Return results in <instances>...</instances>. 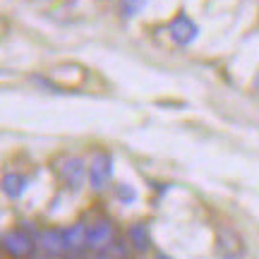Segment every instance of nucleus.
Here are the masks:
<instances>
[{
	"label": "nucleus",
	"instance_id": "13",
	"mask_svg": "<svg viewBox=\"0 0 259 259\" xmlns=\"http://www.w3.org/2000/svg\"><path fill=\"white\" fill-rule=\"evenodd\" d=\"M252 87H254V89H257V92H259V72L254 74V77H252Z\"/></svg>",
	"mask_w": 259,
	"mask_h": 259
},
{
	"label": "nucleus",
	"instance_id": "1",
	"mask_svg": "<svg viewBox=\"0 0 259 259\" xmlns=\"http://www.w3.org/2000/svg\"><path fill=\"white\" fill-rule=\"evenodd\" d=\"M216 257L219 259H245L247 257V245L242 235L228 223L216 226Z\"/></svg>",
	"mask_w": 259,
	"mask_h": 259
},
{
	"label": "nucleus",
	"instance_id": "12",
	"mask_svg": "<svg viewBox=\"0 0 259 259\" xmlns=\"http://www.w3.org/2000/svg\"><path fill=\"white\" fill-rule=\"evenodd\" d=\"M115 197H118L122 204H132L137 199V190L132 185H127V183H118V185H115Z\"/></svg>",
	"mask_w": 259,
	"mask_h": 259
},
{
	"label": "nucleus",
	"instance_id": "2",
	"mask_svg": "<svg viewBox=\"0 0 259 259\" xmlns=\"http://www.w3.org/2000/svg\"><path fill=\"white\" fill-rule=\"evenodd\" d=\"M56 173L70 190H79L84 185V180H89V163L82 156L67 154V156H60Z\"/></svg>",
	"mask_w": 259,
	"mask_h": 259
},
{
	"label": "nucleus",
	"instance_id": "9",
	"mask_svg": "<svg viewBox=\"0 0 259 259\" xmlns=\"http://www.w3.org/2000/svg\"><path fill=\"white\" fill-rule=\"evenodd\" d=\"M65 252L87 250V223H72L65 228Z\"/></svg>",
	"mask_w": 259,
	"mask_h": 259
},
{
	"label": "nucleus",
	"instance_id": "14",
	"mask_svg": "<svg viewBox=\"0 0 259 259\" xmlns=\"http://www.w3.org/2000/svg\"><path fill=\"white\" fill-rule=\"evenodd\" d=\"M156 259H170V257H168V254H163V252H158Z\"/></svg>",
	"mask_w": 259,
	"mask_h": 259
},
{
	"label": "nucleus",
	"instance_id": "6",
	"mask_svg": "<svg viewBox=\"0 0 259 259\" xmlns=\"http://www.w3.org/2000/svg\"><path fill=\"white\" fill-rule=\"evenodd\" d=\"M166 29H168V36L173 38L178 46H190V44H194V38L199 36V27L185 12H178L176 17L168 22Z\"/></svg>",
	"mask_w": 259,
	"mask_h": 259
},
{
	"label": "nucleus",
	"instance_id": "8",
	"mask_svg": "<svg viewBox=\"0 0 259 259\" xmlns=\"http://www.w3.org/2000/svg\"><path fill=\"white\" fill-rule=\"evenodd\" d=\"M127 240L137 254L149 252L151 250V233H149V226L147 223H132L127 228Z\"/></svg>",
	"mask_w": 259,
	"mask_h": 259
},
{
	"label": "nucleus",
	"instance_id": "5",
	"mask_svg": "<svg viewBox=\"0 0 259 259\" xmlns=\"http://www.w3.org/2000/svg\"><path fill=\"white\" fill-rule=\"evenodd\" d=\"M115 238H118V233H115V226H113V221L108 216H99L96 221H92L87 226V247L89 250H96V252L106 250Z\"/></svg>",
	"mask_w": 259,
	"mask_h": 259
},
{
	"label": "nucleus",
	"instance_id": "4",
	"mask_svg": "<svg viewBox=\"0 0 259 259\" xmlns=\"http://www.w3.org/2000/svg\"><path fill=\"white\" fill-rule=\"evenodd\" d=\"M111 180H113V156L111 151L99 149L92 156V161H89V185H92V190L101 192V190L111 185Z\"/></svg>",
	"mask_w": 259,
	"mask_h": 259
},
{
	"label": "nucleus",
	"instance_id": "3",
	"mask_svg": "<svg viewBox=\"0 0 259 259\" xmlns=\"http://www.w3.org/2000/svg\"><path fill=\"white\" fill-rule=\"evenodd\" d=\"M0 247L15 259H29L36 250V238L27 231V228H12L10 233L3 235Z\"/></svg>",
	"mask_w": 259,
	"mask_h": 259
},
{
	"label": "nucleus",
	"instance_id": "11",
	"mask_svg": "<svg viewBox=\"0 0 259 259\" xmlns=\"http://www.w3.org/2000/svg\"><path fill=\"white\" fill-rule=\"evenodd\" d=\"M144 5H147V0H120V3H118V10H120V15L125 19H132L144 10Z\"/></svg>",
	"mask_w": 259,
	"mask_h": 259
},
{
	"label": "nucleus",
	"instance_id": "7",
	"mask_svg": "<svg viewBox=\"0 0 259 259\" xmlns=\"http://www.w3.org/2000/svg\"><path fill=\"white\" fill-rule=\"evenodd\" d=\"M36 247H41L44 254H51V257H60L65 254V228H56V226H48V228H41L36 231Z\"/></svg>",
	"mask_w": 259,
	"mask_h": 259
},
{
	"label": "nucleus",
	"instance_id": "10",
	"mask_svg": "<svg viewBox=\"0 0 259 259\" xmlns=\"http://www.w3.org/2000/svg\"><path fill=\"white\" fill-rule=\"evenodd\" d=\"M0 187H3V192L8 194V197L17 199V197H22L24 190H27V178H22L19 173H8V176L3 178Z\"/></svg>",
	"mask_w": 259,
	"mask_h": 259
},
{
	"label": "nucleus",
	"instance_id": "15",
	"mask_svg": "<svg viewBox=\"0 0 259 259\" xmlns=\"http://www.w3.org/2000/svg\"><path fill=\"white\" fill-rule=\"evenodd\" d=\"M34 259H53L51 254H44V257H34Z\"/></svg>",
	"mask_w": 259,
	"mask_h": 259
}]
</instances>
